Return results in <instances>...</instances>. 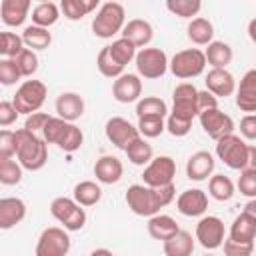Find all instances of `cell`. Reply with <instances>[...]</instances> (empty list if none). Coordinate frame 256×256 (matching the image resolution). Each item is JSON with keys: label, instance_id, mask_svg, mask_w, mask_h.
<instances>
[{"label": "cell", "instance_id": "obj_1", "mask_svg": "<svg viewBox=\"0 0 256 256\" xmlns=\"http://www.w3.org/2000/svg\"><path fill=\"white\" fill-rule=\"evenodd\" d=\"M176 196L174 184L160 186V188H150L146 184H132L126 190V204L136 216H146L152 218L160 214V208L168 206Z\"/></svg>", "mask_w": 256, "mask_h": 256}, {"label": "cell", "instance_id": "obj_2", "mask_svg": "<svg viewBox=\"0 0 256 256\" xmlns=\"http://www.w3.org/2000/svg\"><path fill=\"white\" fill-rule=\"evenodd\" d=\"M14 140H16V158L22 168L36 172L46 166L48 144L44 138H40L38 134L26 128H20V130H14Z\"/></svg>", "mask_w": 256, "mask_h": 256}, {"label": "cell", "instance_id": "obj_3", "mask_svg": "<svg viewBox=\"0 0 256 256\" xmlns=\"http://www.w3.org/2000/svg\"><path fill=\"white\" fill-rule=\"evenodd\" d=\"M124 18H126V12H124V6L120 2H104L98 8V12H96V16L92 20L94 36L108 40L114 34L122 32L124 26H126Z\"/></svg>", "mask_w": 256, "mask_h": 256}, {"label": "cell", "instance_id": "obj_4", "mask_svg": "<svg viewBox=\"0 0 256 256\" xmlns=\"http://www.w3.org/2000/svg\"><path fill=\"white\" fill-rule=\"evenodd\" d=\"M46 96H48V88L42 80H24L18 86V90L12 98V104L16 106L18 114L30 116L42 108Z\"/></svg>", "mask_w": 256, "mask_h": 256}, {"label": "cell", "instance_id": "obj_5", "mask_svg": "<svg viewBox=\"0 0 256 256\" xmlns=\"http://www.w3.org/2000/svg\"><path fill=\"white\" fill-rule=\"evenodd\" d=\"M248 152H250V144H246L236 134H228L216 142V156L232 170L248 168Z\"/></svg>", "mask_w": 256, "mask_h": 256}, {"label": "cell", "instance_id": "obj_6", "mask_svg": "<svg viewBox=\"0 0 256 256\" xmlns=\"http://www.w3.org/2000/svg\"><path fill=\"white\" fill-rule=\"evenodd\" d=\"M50 214L64 226V230L68 232H76L82 230L86 224V212L84 208L74 200V198H66V196H58L52 200L50 204Z\"/></svg>", "mask_w": 256, "mask_h": 256}, {"label": "cell", "instance_id": "obj_7", "mask_svg": "<svg viewBox=\"0 0 256 256\" xmlns=\"http://www.w3.org/2000/svg\"><path fill=\"white\" fill-rule=\"evenodd\" d=\"M204 68H206V54L198 48L180 50L170 60V72L180 80L196 78L204 72Z\"/></svg>", "mask_w": 256, "mask_h": 256}, {"label": "cell", "instance_id": "obj_8", "mask_svg": "<svg viewBox=\"0 0 256 256\" xmlns=\"http://www.w3.org/2000/svg\"><path fill=\"white\" fill-rule=\"evenodd\" d=\"M168 68H170V62L162 48H142L136 54V70H138V76L142 78L156 80L164 76Z\"/></svg>", "mask_w": 256, "mask_h": 256}, {"label": "cell", "instance_id": "obj_9", "mask_svg": "<svg viewBox=\"0 0 256 256\" xmlns=\"http://www.w3.org/2000/svg\"><path fill=\"white\" fill-rule=\"evenodd\" d=\"M70 250L68 230L50 226L44 228L36 242V256H66Z\"/></svg>", "mask_w": 256, "mask_h": 256}, {"label": "cell", "instance_id": "obj_10", "mask_svg": "<svg viewBox=\"0 0 256 256\" xmlns=\"http://www.w3.org/2000/svg\"><path fill=\"white\" fill-rule=\"evenodd\" d=\"M198 88L190 82H182L172 92V112L186 120H194L198 116Z\"/></svg>", "mask_w": 256, "mask_h": 256}, {"label": "cell", "instance_id": "obj_11", "mask_svg": "<svg viewBox=\"0 0 256 256\" xmlns=\"http://www.w3.org/2000/svg\"><path fill=\"white\" fill-rule=\"evenodd\" d=\"M174 176H176V162L170 156H156V158H152V162L142 172V180L150 188L168 186V184H172Z\"/></svg>", "mask_w": 256, "mask_h": 256}, {"label": "cell", "instance_id": "obj_12", "mask_svg": "<svg viewBox=\"0 0 256 256\" xmlns=\"http://www.w3.org/2000/svg\"><path fill=\"white\" fill-rule=\"evenodd\" d=\"M104 132H106V138L120 150L126 152V148L136 142L140 138V132H138V126H134L132 122H128L126 118L122 116H112L106 120V126H104Z\"/></svg>", "mask_w": 256, "mask_h": 256}, {"label": "cell", "instance_id": "obj_13", "mask_svg": "<svg viewBox=\"0 0 256 256\" xmlns=\"http://www.w3.org/2000/svg\"><path fill=\"white\" fill-rule=\"evenodd\" d=\"M200 126L202 130L212 138V140H220L228 134H234V120L232 116H228L226 112H222L220 108H210V110H204L200 116Z\"/></svg>", "mask_w": 256, "mask_h": 256}, {"label": "cell", "instance_id": "obj_14", "mask_svg": "<svg viewBox=\"0 0 256 256\" xmlns=\"http://www.w3.org/2000/svg\"><path fill=\"white\" fill-rule=\"evenodd\" d=\"M196 240L206 250H216L224 244V222L218 216H202L196 224Z\"/></svg>", "mask_w": 256, "mask_h": 256}, {"label": "cell", "instance_id": "obj_15", "mask_svg": "<svg viewBox=\"0 0 256 256\" xmlns=\"http://www.w3.org/2000/svg\"><path fill=\"white\" fill-rule=\"evenodd\" d=\"M142 94V80L138 74H122L112 84V96L120 104L138 102Z\"/></svg>", "mask_w": 256, "mask_h": 256}, {"label": "cell", "instance_id": "obj_16", "mask_svg": "<svg viewBox=\"0 0 256 256\" xmlns=\"http://www.w3.org/2000/svg\"><path fill=\"white\" fill-rule=\"evenodd\" d=\"M176 208L180 214L184 216H190V218H196V216H202L208 208V196L204 190L200 188H190V190H184L178 200H176Z\"/></svg>", "mask_w": 256, "mask_h": 256}, {"label": "cell", "instance_id": "obj_17", "mask_svg": "<svg viewBox=\"0 0 256 256\" xmlns=\"http://www.w3.org/2000/svg\"><path fill=\"white\" fill-rule=\"evenodd\" d=\"M206 90L210 94H214L216 98H226L232 96L236 92V80L232 76V72H228L226 68H212L206 74Z\"/></svg>", "mask_w": 256, "mask_h": 256}, {"label": "cell", "instance_id": "obj_18", "mask_svg": "<svg viewBox=\"0 0 256 256\" xmlns=\"http://www.w3.org/2000/svg\"><path fill=\"white\" fill-rule=\"evenodd\" d=\"M214 166H216V160H214L212 152L198 150L186 162V176L194 182L208 180V176H212V172H214Z\"/></svg>", "mask_w": 256, "mask_h": 256}, {"label": "cell", "instance_id": "obj_19", "mask_svg": "<svg viewBox=\"0 0 256 256\" xmlns=\"http://www.w3.org/2000/svg\"><path fill=\"white\" fill-rule=\"evenodd\" d=\"M236 106L242 112L256 114V68L248 70L236 88Z\"/></svg>", "mask_w": 256, "mask_h": 256}, {"label": "cell", "instance_id": "obj_20", "mask_svg": "<svg viewBox=\"0 0 256 256\" xmlns=\"http://www.w3.org/2000/svg\"><path fill=\"white\" fill-rule=\"evenodd\" d=\"M56 114L66 122H76L84 114V98L78 92H62L56 98Z\"/></svg>", "mask_w": 256, "mask_h": 256}, {"label": "cell", "instance_id": "obj_21", "mask_svg": "<svg viewBox=\"0 0 256 256\" xmlns=\"http://www.w3.org/2000/svg\"><path fill=\"white\" fill-rule=\"evenodd\" d=\"M122 38L130 40L136 48H146L152 38H154V28L148 20L144 18H132L126 22L124 30H122Z\"/></svg>", "mask_w": 256, "mask_h": 256}, {"label": "cell", "instance_id": "obj_22", "mask_svg": "<svg viewBox=\"0 0 256 256\" xmlns=\"http://www.w3.org/2000/svg\"><path fill=\"white\" fill-rule=\"evenodd\" d=\"M26 216V204L20 198H2L0 200V228L10 230L16 224H20Z\"/></svg>", "mask_w": 256, "mask_h": 256}, {"label": "cell", "instance_id": "obj_23", "mask_svg": "<svg viewBox=\"0 0 256 256\" xmlns=\"http://www.w3.org/2000/svg\"><path fill=\"white\" fill-rule=\"evenodd\" d=\"M124 174V166L116 156H102L94 164V176L100 184H116Z\"/></svg>", "mask_w": 256, "mask_h": 256}, {"label": "cell", "instance_id": "obj_24", "mask_svg": "<svg viewBox=\"0 0 256 256\" xmlns=\"http://www.w3.org/2000/svg\"><path fill=\"white\" fill-rule=\"evenodd\" d=\"M30 0H2L0 16L6 26H22L30 12Z\"/></svg>", "mask_w": 256, "mask_h": 256}, {"label": "cell", "instance_id": "obj_25", "mask_svg": "<svg viewBox=\"0 0 256 256\" xmlns=\"http://www.w3.org/2000/svg\"><path fill=\"white\" fill-rule=\"evenodd\" d=\"M180 232V226L178 222L168 216V214H156L152 218H148V234L154 238V240H162L166 242L168 238H172L174 234Z\"/></svg>", "mask_w": 256, "mask_h": 256}, {"label": "cell", "instance_id": "obj_26", "mask_svg": "<svg viewBox=\"0 0 256 256\" xmlns=\"http://www.w3.org/2000/svg\"><path fill=\"white\" fill-rule=\"evenodd\" d=\"M162 250L166 256H192L194 252V238L190 232L180 230L166 242H162Z\"/></svg>", "mask_w": 256, "mask_h": 256}, {"label": "cell", "instance_id": "obj_27", "mask_svg": "<svg viewBox=\"0 0 256 256\" xmlns=\"http://www.w3.org/2000/svg\"><path fill=\"white\" fill-rule=\"evenodd\" d=\"M232 240L236 242H248V244H254L256 240V220H252L248 214H238L230 226V236Z\"/></svg>", "mask_w": 256, "mask_h": 256}, {"label": "cell", "instance_id": "obj_28", "mask_svg": "<svg viewBox=\"0 0 256 256\" xmlns=\"http://www.w3.org/2000/svg\"><path fill=\"white\" fill-rule=\"evenodd\" d=\"M204 54H206V62L212 68H226L234 58V52H232L230 44H226L222 40H212L208 44V48L204 50Z\"/></svg>", "mask_w": 256, "mask_h": 256}, {"label": "cell", "instance_id": "obj_29", "mask_svg": "<svg viewBox=\"0 0 256 256\" xmlns=\"http://www.w3.org/2000/svg\"><path fill=\"white\" fill-rule=\"evenodd\" d=\"M186 32H188V38L194 44H198V46H208L212 42V38H214V26H212V22L208 18H202V16L192 18Z\"/></svg>", "mask_w": 256, "mask_h": 256}, {"label": "cell", "instance_id": "obj_30", "mask_svg": "<svg viewBox=\"0 0 256 256\" xmlns=\"http://www.w3.org/2000/svg\"><path fill=\"white\" fill-rule=\"evenodd\" d=\"M32 24L34 26H40V28H50L58 22L60 18V6L54 4V2H40L34 6L32 10Z\"/></svg>", "mask_w": 256, "mask_h": 256}, {"label": "cell", "instance_id": "obj_31", "mask_svg": "<svg viewBox=\"0 0 256 256\" xmlns=\"http://www.w3.org/2000/svg\"><path fill=\"white\" fill-rule=\"evenodd\" d=\"M98 8V0H62L60 2V12L68 20H82L88 16L92 10Z\"/></svg>", "mask_w": 256, "mask_h": 256}, {"label": "cell", "instance_id": "obj_32", "mask_svg": "<svg viewBox=\"0 0 256 256\" xmlns=\"http://www.w3.org/2000/svg\"><path fill=\"white\" fill-rule=\"evenodd\" d=\"M22 40L24 46L30 50H46L52 44V34L48 32V28H40V26H26L22 32Z\"/></svg>", "mask_w": 256, "mask_h": 256}, {"label": "cell", "instance_id": "obj_33", "mask_svg": "<svg viewBox=\"0 0 256 256\" xmlns=\"http://www.w3.org/2000/svg\"><path fill=\"white\" fill-rule=\"evenodd\" d=\"M100 198H102V188L92 180H82L74 186V200L80 206H94L100 202Z\"/></svg>", "mask_w": 256, "mask_h": 256}, {"label": "cell", "instance_id": "obj_34", "mask_svg": "<svg viewBox=\"0 0 256 256\" xmlns=\"http://www.w3.org/2000/svg\"><path fill=\"white\" fill-rule=\"evenodd\" d=\"M208 192H210V196H212L214 200H218V202H228V200L234 196L236 188H234V182H232L228 176H224V174H214V176H210V180H208Z\"/></svg>", "mask_w": 256, "mask_h": 256}, {"label": "cell", "instance_id": "obj_35", "mask_svg": "<svg viewBox=\"0 0 256 256\" xmlns=\"http://www.w3.org/2000/svg\"><path fill=\"white\" fill-rule=\"evenodd\" d=\"M166 114H168V106L158 96H144L136 102V116L138 118H146V116L166 118Z\"/></svg>", "mask_w": 256, "mask_h": 256}, {"label": "cell", "instance_id": "obj_36", "mask_svg": "<svg viewBox=\"0 0 256 256\" xmlns=\"http://www.w3.org/2000/svg\"><path fill=\"white\" fill-rule=\"evenodd\" d=\"M126 156H128V160H130L132 164H136V166H148V164L152 162V158H154V150H152V146L148 144V140L140 136L136 142H132V144L126 148Z\"/></svg>", "mask_w": 256, "mask_h": 256}, {"label": "cell", "instance_id": "obj_37", "mask_svg": "<svg viewBox=\"0 0 256 256\" xmlns=\"http://www.w3.org/2000/svg\"><path fill=\"white\" fill-rule=\"evenodd\" d=\"M110 54H112V58L120 64V66H126V64H130L132 60H136V46L130 42V40H126V38H118V40H114L110 46Z\"/></svg>", "mask_w": 256, "mask_h": 256}, {"label": "cell", "instance_id": "obj_38", "mask_svg": "<svg viewBox=\"0 0 256 256\" xmlns=\"http://www.w3.org/2000/svg\"><path fill=\"white\" fill-rule=\"evenodd\" d=\"M96 66H98L100 74H102V76H106V78H114V80H116L118 76H122V74H124V66H120V64L112 58V54H110V48H108V46H104V48L98 52Z\"/></svg>", "mask_w": 256, "mask_h": 256}, {"label": "cell", "instance_id": "obj_39", "mask_svg": "<svg viewBox=\"0 0 256 256\" xmlns=\"http://www.w3.org/2000/svg\"><path fill=\"white\" fill-rule=\"evenodd\" d=\"M166 8H168V12H172L178 18H192V16L198 18L202 2L200 0H168Z\"/></svg>", "mask_w": 256, "mask_h": 256}, {"label": "cell", "instance_id": "obj_40", "mask_svg": "<svg viewBox=\"0 0 256 256\" xmlns=\"http://www.w3.org/2000/svg\"><path fill=\"white\" fill-rule=\"evenodd\" d=\"M24 40L22 36L14 34V32H2L0 34V54L2 58H16L22 50H24Z\"/></svg>", "mask_w": 256, "mask_h": 256}, {"label": "cell", "instance_id": "obj_41", "mask_svg": "<svg viewBox=\"0 0 256 256\" xmlns=\"http://www.w3.org/2000/svg\"><path fill=\"white\" fill-rule=\"evenodd\" d=\"M136 126L142 138H156L166 130V120L158 116H146V118H138Z\"/></svg>", "mask_w": 256, "mask_h": 256}, {"label": "cell", "instance_id": "obj_42", "mask_svg": "<svg viewBox=\"0 0 256 256\" xmlns=\"http://www.w3.org/2000/svg\"><path fill=\"white\" fill-rule=\"evenodd\" d=\"M20 180H22V166H20V162H16L12 158L0 160V182L4 186H14Z\"/></svg>", "mask_w": 256, "mask_h": 256}, {"label": "cell", "instance_id": "obj_43", "mask_svg": "<svg viewBox=\"0 0 256 256\" xmlns=\"http://www.w3.org/2000/svg\"><path fill=\"white\" fill-rule=\"evenodd\" d=\"M82 142H84L82 130H80L76 124L70 122L68 128H66V132L62 134V138H60V142H58V148L64 150V152H76V150L82 146Z\"/></svg>", "mask_w": 256, "mask_h": 256}, {"label": "cell", "instance_id": "obj_44", "mask_svg": "<svg viewBox=\"0 0 256 256\" xmlns=\"http://www.w3.org/2000/svg\"><path fill=\"white\" fill-rule=\"evenodd\" d=\"M68 124H70V122L62 120L60 116H52V118L48 120V124L44 126V130H42V138L46 140V144H56V146H58V142H60L62 134L66 132Z\"/></svg>", "mask_w": 256, "mask_h": 256}, {"label": "cell", "instance_id": "obj_45", "mask_svg": "<svg viewBox=\"0 0 256 256\" xmlns=\"http://www.w3.org/2000/svg\"><path fill=\"white\" fill-rule=\"evenodd\" d=\"M16 64H18V70L22 76H32L36 70H38V56L34 50L30 48H24L16 58Z\"/></svg>", "mask_w": 256, "mask_h": 256}, {"label": "cell", "instance_id": "obj_46", "mask_svg": "<svg viewBox=\"0 0 256 256\" xmlns=\"http://www.w3.org/2000/svg\"><path fill=\"white\" fill-rule=\"evenodd\" d=\"M20 78H22V74H20V70H18L16 60H12V58H2V60H0V82H2L4 86H12V84H16Z\"/></svg>", "mask_w": 256, "mask_h": 256}, {"label": "cell", "instance_id": "obj_47", "mask_svg": "<svg viewBox=\"0 0 256 256\" xmlns=\"http://www.w3.org/2000/svg\"><path fill=\"white\" fill-rule=\"evenodd\" d=\"M190 128H192V120H186V118L176 116V114H168V118H166V130L172 136L182 138V136H186L190 132Z\"/></svg>", "mask_w": 256, "mask_h": 256}, {"label": "cell", "instance_id": "obj_48", "mask_svg": "<svg viewBox=\"0 0 256 256\" xmlns=\"http://www.w3.org/2000/svg\"><path fill=\"white\" fill-rule=\"evenodd\" d=\"M238 190L242 196L256 198V170H252V168L242 170V174L238 178Z\"/></svg>", "mask_w": 256, "mask_h": 256}, {"label": "cell", "instance_id": "obj_49", "mask_svg": "<svg viewBox=\"0 0 256 256\" xmlns=\"http://www.w3.org/2000/svg\"><path fill=\"white\" fill-rule=\"evenodd\" d=\"M222 246H224V256H252L254 252V244L236 242L232 238H226Z\"/></svg>", "mask_w": 256, "mask_h": 256}, {"label": "cell", "instance_id": "obj_50", "mask_svg": "<svg viewBox=\"0 0 256 256\" xmlns=\"http://www.w3.org/2000/svg\"><path fill=\"white\" fill-rule=\"evenodd\" d=\"M16 156V140H14V132L12 130H2L0 132V160L12 158Z\"/></svg>", "mask_w": 256, "mask_h": 256}, {"label": "cell", "instance_id": "obj_51", "mask_svg": "<svg viewBox=\"0 0 256 256\" xmlns=\"http://www.w3.org/2000/svg\"><path fill=\"white\" fill-rule=\"evenodd\" d=\"M52 116L50 114H46V112H34V114H30L28 118H26V122H24V128L26 130H30V132H40L42 134V130H44V126L48 124V120H50Z\"/></svg>", "mask_w": 256, "mask_h": 256}, {"label": "cell", "instance_id": "obj_52", "mask_svg": "<svg viewBox=\"0 0 256 256\" xmlns=\"http://www.w3.org/2000/svg\"><path fill=\"white\" fill-rule=\"evenodd\" d=\"M16 118H18L16 106H14L12 102H8V100H2V102H0V126L6 128V126H10V124H14Z\"/></svg>", "mask_w": 256, "mask_h": 256}, {"label": "cell", "instance_id": "obj_53", "mask_svg": "<svg viewBox=\"0 0 256 256\" xmlns=\"http://www.w3.org/2000/svg\"><path fill=\"white\" fill-rule=\"evenodd\" d=\"M240 134L246 140H256V114H246L240 120Z\"/></svg>", "mask_w": 256, "mask_h": 256}, {"label": "cell", "instance_id": "obj_54", "mask_svg": "<svg viewBox=\"0 0 256 256\" xmlns=\"http://www.w3.org/2000/svg\"><path fill=\"white\" fill-rule=\"evenodd\" d=\"M210 108H218V98L214 94H210L208 90H200L198 92V116Z\"/></svg>", "mask_w": 256, "mask_h": 256}, {"label": "cell", "instance_id": "obj_55", "mask_svg": "<svg viewBox=\"0 0 256 256\" xmlns=\"http://www.w3.org/2000/svg\"><path fill=\"white\" fill-rule=\"evenodd\" d=\"M244 214H248L252 220H256V198H250L246 204H244Z\"/></svg>", "mask_w": 256, "mask_h": 256}, {"label": "cell", "instance_id": "obj_56", "mask_svg": "<svg viewBox=\"0 0 256 256\" xmlns=\"http://www.w3.org/2000/svg\"><path fill=\"white\" fill-rule=\"evenodd\" d=\"M248 168L256 170V146H250V152H248Z\"/></svg>", "mask_w": 256, "mask_h": 256}, {"label": "cell", "instance_id": "obj_57", "mask_svg": "<svg viewBox=\"0 0 256 256\" xmlns=\"http://www.w3.org/2000/svg\"><path fill=\"white\" fill-rule=\"evenodd\" d=\"M248 36H250V40L256 44V18H252V20L248 22Z\"/></svg>", "mask_w": 256, "mask_h": 256}, {"label": "cell", "instance_id": "obj_58", "mask_svg": "<svg viewBox=\"0 0 256 256\" xmlns=\"http://www.w3.org/2000/svg\"><path fill=\"white\" fill-rule=\"evenodd\" d=\"M90 256H114V254H112V250H108V248H96V250L90 252Z\"/></svg>", "mask_w": 256, "mask_h": 256}, {"label": "cell", "instance_id": "obj_59", "mask_svg": "<svg viewBox=\"0 0 256 256\" xmlns=\"http://www.w3.org/2000/svg\"><path fill=\"white\" fill-rule=\"evenodd\" d=\"M204 256H214V254H204Z\"/></svg>", "mask_w": 256, "mask_h": 256}]
</instances>
